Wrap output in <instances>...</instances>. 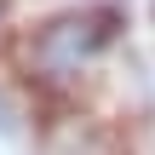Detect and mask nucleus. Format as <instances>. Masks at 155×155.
<instances>
[{
  "instance_id": "f03ea898",
  "label": "nucleus",
  "mask_w": 155,
  "mask_h": 155,
  "mask_svg": "<svg viewBox=\"0 0 155 155\" xmlns=\"http://www.w3.org/2000/svg\"><path fill=\"white\" fill-rule=\"evenodd\" d=\"M40 155H121V138L109 127H98L92 115H69V121H58L46 132Z\"/></svg>"
},
{
  "instance_id": "7ed1b4c3",
  "label": "nucleus",
  "mask_w": 155,
  "mask_h": 155,
  "mask_svg": "<svg viewBox=\"0 0 155 155\" xmlns=\"http://www.w3.org/2000/svg\"><path fill=\"white\" fill-rule=\"evenodd\" d=\"M0 23H6V0H0Z\"/></svg>"
},
{
  "instance_id": "f257e3e1",
  "label": "nucleus",
  "mask_w": 155,
  "mask_h": 155,
  "mask_svg": "<svg viewBox=\"0 0 155 155\" xmlns=\"http://www.w3.org/2000/svg\"><path fill=\"white\" fill-rule=\"evenodd\" d=\"M115 35H121V12H115V6L63 12V17H52V23H40V29L29 35L23 69H29V81H40V86H75V81H86V75L104 63V52L115 46Z\"/></svg>"
}]
</instances>
